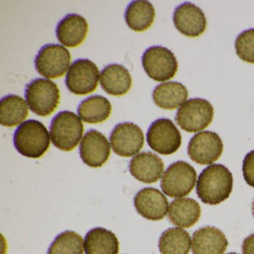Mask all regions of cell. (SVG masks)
Segmentation results:
<instances>
[{"label":"cell","mask_w":254,"mask_h":254,"mask_svg":"<svg viewBox=\"0 0 254 254\" xmlns=\"http://www.w3.org/2000/svg\"><path fill=\"white\" fill-rule=\"evenodd\" d=\"M79 153L81 160L87 166L102 167L111 155V145L103 133L91 129L83 137Z\"/></svg>","instance_id":"cell-13"},{"label":"cell","mask_w":254,"mask_h":254,"mask_svg":"<svg viewBox=\"0 0 254 254\" xmlns=\"http://www.w3.org/2000/svg\"><path fill=\"white\" fill-rule=\"evenodd\" d=\"M187 87L179 82L170 81L157 86L152 93L154 104L163 110H175L188 99Z\"/></svg>","instance_id":"cell-20"},{"label":"cell","mask_w":254,"mask_h":254,"mask_svg":"<svg viewBox=\"0 0 254 254\" xmlns=\"http://www.w3.org/2000/svg\"><path fill=\"white\" fill-rule=\"evenodd\" d=\"M70 62V53L67 49L59 44H47L35 58V69L42 76L55 79L66 73Z\"/></svg>","instance_id":"cell-8"},{"label":"cell","mask_w":254,"mask_h":254,"mask_svg":"<svg viewBox=\"0 0 254 254\" xmlns=\"http://www.w3.org/2000/svg\"><path fill=\"white\" fill-rule=\"evenodd\" d=\"M112 111L111 102L100 95L90 96L78 105L80 118L90 124H98L108 120Z\"/></svg>","instance_id":"cell-24"},{"label":"cell","mask_w":254,"mask_h":254,"mask_svg":"<svg viewBox=\"0 0 254 254\" xmlns=\"http://www.w3.org/2000/svg\"><path fill=\"white\" fill-rule=\"evenodd\" d=\"M214 108L206 99H189L178 109L175 117L177 124L188 133H196L206 128L212 123Z\"/></svg>","instance_id":"cell-5"},{"label":"cell","mask_w":254,"mask_h":254,"mask_svg":"<svg viewBox=\"0 0 254 254\" xmlns=\"http://www.w3.org/2000/svg\"><path fill=\"white\" fill-rule=\"evenodd\" d=\"M84 250L86 254H118L120 242L111 230L96 227L86 235Z\"/></svg>","instance_id":"cell-21"},{"label":"cell","mask_w":254,"mask_h":254,"mask_svg":"<svg viewBox=\"0 0 254 254\" xmlns=\"http://www.w3.org/2000/svg\"><path fill=\"white\" fill-rule=\"evenodd\" d=\"M173 22L175 28L189 38H197L206 29L204 13L191 2H184L177 7L174 12Z\"/></svg>","instance_id":"cell-14"},{"label":"cell","mask_w":254,"mask_h":254,"mask_svg":"<svg viewBox=\"0 0 254 254\" xmlns=\"http://www.w3.org/2000/svg\"><path fill=\"white\" fill-rule=\"evenodd\" d=\"M129 171L132 176L144 184H154L161 178L164 163L160 157L152 152H142L130 161Z\"/></svg>","instance_id":"cell-16"},{"label":"cell","mask_w":254,"mask_h":254,"mask_svg":"<svg viewBox=\"0 0 254 254\" xmlns=\"http://www.w3.org/2000/svg\"><path fill=\"white\" fill-rule=\"evenodd\" d=\"M147 142L156 152L169 155L179 149L182 136L172 120L161 118L151 123L147 132Z\"/></svg>","instance_id":"cell-9"},{"label":"cell","mask_w":254,"mask_h":254,"mask_svg":"<svg viewBox=\"0 0 254 254\" xmlns=\"http://www.w3.org/2000/svg\"><path fill=\"white\" fill-rule=\"evenodd\" d=\"M233 186V175L230 170L224 165L213 164L199 175L196 191L203 203L218 205L230 197Z\"/></svg>","instance_id":"cell-1"},{"label":"cell","mask_w":254,"mask_h":254,"mask_svg":"<svg viewBox=\"0 0 254 254\" xmlns=\"http://www.w3.org/2000/svg\"><path fill=\"white\" fill-rule=\"evenodd\" d=\"M133 204L141 216L150 221H160L167 214L169 201L160 190L146 187L136 193Z\"/></svg>","instance_id":"cell-15"},{"label":"cell","mask_w":254,"mask_h":254,"mask_svg":"<svg viewBox=\"0 0 254 254\" xmlns=\"http://www.w3.org/2000/svg\"><path fill=\"white\" fill-rule=\"evenodd\" d=\"M100 84L104 91L114 96L126 94L132 85V78L128 69L118 64L105 66L100 74Z\"/></svg>","instance_id":"cell-19"},{"label":"cell","mask_w":254,"mask_h":254,"mask_svg":"<svg viewBox=\"0 0 254 254\" xmlns=\"http://www.w3.org/2000/svg\"><path fill=\"white\" fill-rule=\"evenodd\" d=\"M227 246L228 241L225 235L216 227H202L192 236L193 254H224Z\"/></svg>","instance_id":"cell-17"},{"label":"cell","mask_w":254,"mask_h":254,"mask_svg":"<svg viewBox=\"0 0 254 254\" xmlns=\"http://www.w3.org/2000/svg\"><path fill=\"white\" fill-rule=\"evenodd\" d=\"M29 114L26 101L17 95H8L0 102V123L5 127H14L23 123Z\"/></svg>","instance_id":"cell-25"},{"label":"cell","mask_w":254,"mask_h":254,"mask_svg":"<svg viewBox=\"0 0 254 254\" xmlns=\"http://www.w3.org/2000/svg\"><path fill=\"white\" fill-rule=\"evenodd\" d=\"M252 211H253V215H254V202H253Z\"/></svg>","instance_id":"cell-31"},{"label":"cell","mask_w":254,"mask_h":254,"mask_svg":"<svg viewBox=\"0 0 254 254\" xmlns=\"http://www.w3.org/2000/svg\"><path fill=\"white\" fill-rule=\"evenodd\" d=\"M242 172L247 184L254 188V150L245 156L242 165Z\"/></svg>","instance_id":"cell-29"},{"label":"cell","mask_w":254,"mask_h":254,"mask_svg":"<svg viewBox=\"0 0 254 254\" xmlns=\"http://www.w3.org/2000/svg\"><path fill=\"white\" fill-rule=\"evenodd\" d=\"M84 133L79 117L71 111L59 113L50 126V137L53 145L64 151H71L78 145Z\"/></svg>","instance_id":"cell-4"},{"label":"cell","mask_w":254,"mask_h":254,"mask_svg":"<svg viewBox=\"0 0 254 254\" xmlns=\"http://www.w3.org/2000/svg\"><path fill=\"white\" fill-rule=\"evenodd\" d=\"M14 145L17 151L24 157L40 158L50 148L48 130L37 120L24 122L14 132Z\"/></svg>","instance_id":"cell-2"},{"label":"cell","mask_w":254,"mask_h":254,"mask_svg":"<svg viewBox=\"0 0 254 254\" xmlns=\"http://www.w3.org/2000/svg\"><path fill=\"white\" fill-rule=\"evenodd\" d=\"M25 97L31 111L40 117L51 115L60 103V90L47 78L32 80L26 86Z\"/></svg>","instance_id":"cell-3"},{"label":"cell","mask_w":254,"mask_h":254,"mask_svg":"<svg viewBox=\"0 0 254 254\" xmlns=\"http://www.w3.org/2000/svg\"><path fill=\"white\" fill-rule=\"evenodd\" d=\"M88 32V24L82 16L67 14L56 28V35L61 44L66 47H78L85 40Z\"/></svg>","instance_id":"cell-18"},{"label":"cell","mask_w":254,"mask_h":254,"mask_svg":"<svg viewBox=\"0 0 254 254\" xmlns=\"http://www.w3.org/2000/svg\"><path fill=\"white\" fill-rule=\"evenodd\" d=\"M201 214L200 205L194 199L178 198L170 203L169 219L183 228H190L198 221Z\"/></svg>","instance_id":"cell-22"},{"label":"cell","mask_w":254,"mask_h":254,"mask_svg":"<svg viewBox=\"0 0 254 254\" xmlns=\"http://www.w3.org/2000/svg\"><path fill=\"white\" fill-rule=\"evenodd\" d=\"M236 55L248 64H254V29L244 31L235 42Z\"/></svg>","instance_id":"cell-28"},{"label":"cell","mask_w":254,"mask_h":254,"mask_svg":"<svg viewBox=\"0 0 254 254\" xmlns=\"http://www.w3.org/2000/svg\"><path fill=\"white\" fill-rule=\"evenodd\" d=\"M243 254H254V234L248 236L242 245Z\"/></svg>","instance_id":"cell-30"},{"label":"cell","mask_w":254,"mask_h":254,"mask_svg":"<svg viewBox=\"0 0 254 254\" xmlns=\"http://www.w3.org/2000/svg\"><path fill=\"white\" fill-rule=\"evenodd\" d=\"M191 248L190 233L182 228L173 227L162 233L159 249L162 254H189Z\"/></svg>","instance_id":"cell-26"},{"label":"cell","mask_w":254,"mask_h":254,"mask_svg":"<svg viewBox=\"0 0 254 254\" xmlns=\"http://www.w3.org/2000/svg\"><path fill=\"white\" fill-rule=\"evenodd\" d=\"M111 147L117 155L130 157L139 152L144 145L142 129L133 123H123L115 126L110 135Z\"/></svg>","instance_id":"cell-11"},{"label":"cell","mask_w":254,"mask_h":254,"mask_svg":"<svg viewBox=\"0 0 254 254\" xmlns=\"http://www.w3.org/2000/svg\"><path fill=\"white\" fill-rule=\"evenodd\" d=\"M99 70L96 64L89 59L75 61L66 75V87L75 95H87L97 88Z\"/></svg>","instance_id":"cell-10"},{"label":"cell","mask_w":254,"mask_h":254,"mask_svg":"<svg viewBox=\"0 0 254 254\" xmlns=\"http://www.w3.org/2000/svg\"><path fill=\"white\" fill-rule=\"evenodd\" d=\"M197 172L185 161H177L169 166L161 181L163 192L170 197L188 195L195 186Z\"/></svg>","instance_id":"cell-6"},{"label":"cell","mask_w":254,"mask_h":254,"mask_svg":"<svg viewBox=\"0 0 254 254\" xmlns=\"http://www.w3.org/2000/svg\"><path fill=\"white\" fill-rule=\"evenodd\" d=\"M224 145L215 132L203 131L194 135L188 145V154L192 161L200 165H211L222 154Z\"/></svg>","instance_id":"cell-12"},{"label":"cell","mask_w":254,"mask_h":254,"mask_svg":"<svg viewBox=\"0 0 254 254\" xmlns=\"http://www.w3.org/2000/svg\"><path fill=\"white\" fill-rule=\"evenodd\" d=\"M127 26L134 32H142L151 27L155 19V9L146 0H136L127 5L125 13Z\"/></svg>","instance_id":"cell-23"},{"label":"cell","mask_w":254,"mask_h":254,"mask_svg":"<svg viewBox=\"0 0 254 254\" xmlns=\"http://www.w3.org/2000/svg\"><path fill=\"white\" fill-rule=\"evenodd\" d=\"M236 254V253H230V254Z\"/></svg>","instance_id":"cell-32"},{"label":"cell","mask_w":254,"mask_h":254,"mask_svg":"<svg viewBox=\"0 0 254 254\" xmlns=\"http://www.w3.org/2000/svg\"><path fill=\"white\" fill-rule=\"evenodd\" d=\"M142 64L149 78L158 82L172 79L178 72V61L175 55L161 46L147 49L142 56Z\"/></svg>","instance_id":"cell-7"},{"label":"cell","mask_w":254,"mask_h":254,"mask_svg":"<svg viewBox=\"0 0 254 254\" xmlns=\"http://www.w3.org/2000/svg\"><path fill=\"white\" fill-rule=\"evenodd\" d=\"M47 254H84V241L78 233L71 230L56 236Z\"/></svg>","instance_id":"cell-27"}]
</instances>
